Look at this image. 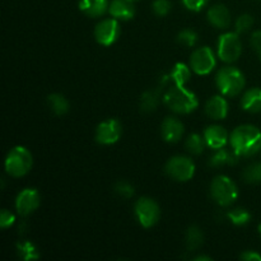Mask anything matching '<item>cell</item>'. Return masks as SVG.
Masks as SVG:
<instances>
[{"mask_svg": "<svg viewBox=\"0 0 261 261\" xmlns=\"http://www.w3.org/2000/svg\"><path fill=\"white\" fill-rule=\"evenodd\" d=\"M231 147L240 157H251L261 150V132L254 125H240L229 135Z\"/></svg>", "mask_w": 261, "mask_h": 261, "instance_id": "obj_1", "label": "cell"}, {"mask_svg": "<svg viewBox=\"0 0 261 261\" xmlns=\"http://www.w3.org/2000/svg\"><path fill=\"white\" fill-rule=\"evenodd\" d=\"M163 101L176 114H190L199 106V99L194 92L184 86H173L163 94Z\"/></svg>", "mask_w": 261, "mask_h": 261, "instance_id": "obj_2", "label": "cell"}, {"mask_svg": "<svg viewBox=\"0 0 261 261\" xmlns=\"http://www.w3.org/2000/svg\"><path fill=\"white\" fill-rule=\"evenodd\" d=\"M216 84L224 97H234L244 91L246 79L244 73L237 68L226 66L217 73Z\"/></svg>", "mask_w": 261, "mask_h": 261, "instance_id": "obj_3", "label": "cell"}, {"mask_svg": "<svg viewBox=\"0 0 261 261\" xmlns=\"http://www.w3.org/2000/svg\"><path fill=\"white\" fill-rule=\"evenodd\" d=\"M33 158L30 150L24 147H14L5 158V171L12 177H23L31 171Z\"/></svg>", "mask_w": 261, "mask_h": 261, "instance_id": "obj_4", "label": "cell"}, {"mask_svg": "<svg viewBox=\"0 0 261 261\" xmlns=\"http://www.w3.org/2000/svg\"><path fill=\"white\" fill-rule=\"evenodd\" d=\"M211 196L218 205L228 206L239 198V189L228 176H217L211 184Z\"/></svg>", "mask_w": 261, "mask_h": 261, "instance_id": "obj_5", "label": "cell"}, {"mask_svg": "<svg viewBox=\"0 0 261 261\" xmlns=\"http://www.w3.org/2000/svg\"><path fill=\"white\" fill-rule=\"evenodd\" d=\"M165 172L173 180L185 182V181L193 178L194 173H195V165L189 157L175 155L167 161L165 166Z\"/></svg>", "mask_w": 261, "mask_h": 261, "instance_id": "obj_6", "label": "cell"}, {"mask_svg": "<svg viewBox=\"0 0 261 261\" xmlns=\"http://www.w3.org/2000/svg\"><path fill=\"white\" fill-rule=\"evenodd\" d=\"M134 212L139 224L144 228H150V227L155 226L157 222L160 221V206L152 198H147V196L140 198L135 203Z\"/></svg>", "mask_w": 261, "mask_h": 261, "instance_id": "obj_7", "label": "cell"}, {"mask_svg": "<svg viewBox=\"0 0 261 261\" xmlns=\"http://www.w3.org/2000/svg\"><path fill=\"white\" fill-rule=\"evenodd\" d=\"M242 53V43L239 33L227 32L218 40V58L224 63H233Z\"/></svg>", "mask_w": 261, "mask_h": 261, "instance_id": "obj_8", "label": "cell"}, {"mask_svg": "<svg viewBox=\"0 0 261 261\" xmlns=\"http://www.w3.org/2000/svg\"><path fill=\"white\" fill-rule=\"evenodd\" d=\"M216 56H214L213 50L208 46L199 47L191 54L190 58V68L194 73L198 75H206L212 73L216 68Z\"/></svg>", "mask_w": 261, "mask_h": 261, "instance_id": "obj_9", "label": "cell"}, {"mask_svg": "<svg viewBox=\"0 0 261 261\" xmlns=\"http://www.w3.org/2000/svg\"><path fill=\"white\" fill-rule=\"evenodd\" d=\"M120 36V24L116 18H107L94 28V38L102 46H111Z\"/></svg>", "mask_w": 261, "mask_h": 261, "instance_id": "obj_10", "label": "cell"}, {"mask_svg": "<svg viewBox=\"0 0 261 261\" xmlns=\"http://www.w3.org/2000/svg\"><path fill=\"white\" fill-rule=\"evenodd\" d=\"M122 126L119 120L109 119L102 121L96 129V142L102 145H111L119 142Z\"/></svg>", "mask_w": 261, "mask_h": 261, "instance_id": "obj_11", "label": "cell"}, {"mask_svg": "<svg viewBox=\"0 0 261 261\" xmlns=\"http://www.w3.org/2000/svg\"><path fill=\"white\" fill-rule=\"evenodd\" d=\"M40 203L41 196L36 189H24L15 199V209L19 216L27 217L40 206Z\"/></svg>", "mask_w": 261, "mask_h": 261, "instance_id": "obj_12", "label": "cell"}, {"mask_svg": "<svg viewBox=\"0 0 261 261\" xmlns=\"http://www.w3.org/2000/svg\"><path fill=\"white\" fill-rule=\"evenodd\" d=\"M185 126L176 117H167L161 125V134L167 143H177L182 138Z\"/></svg>", "mask_w": 261, "mask_h": 261, "instance_id": "obj_13", "label": "cell"}, {"mask_svg": "<svg viewBox=\"0 0 261 261\" xmlns=\"http://www.w3.org/2000/svg\"><path fill=\"white\" fill-rule=\"evenodd\" d=\"M204 139H205L206 145L212 149H221L226 147L227 142L229 140L228 133L226 132L221 125H211L204 132Z\"/></svg>", "mask_w": 261, "mask_h": 261, "instance_id": "obj_14", "label": "cell"}, {"mask_svg": "<svg viewBox=\"0 0 261 261\" xmlns=\"http://www.w3.org/2000/svg\"><path fill=\"white\" fill-rule=\"evenodd\" d=\"M206 15H208L209 23L214 27L219 28V30L228 28L231 24V14H229V10L227 9L226 5L223 4L213 5L208 10Z\"/></svg>", "mask_w": 261, "mask_h": 261, "instance_id": "obj_15", "label": "cell"}, {"mask_svg": "<svg viewBox=\"0 0 261 261\" xmlns=\"http://www.w3.org/2000/svg\"><path fill=\"white\" fill-rule=\"evenodd\" d=\"M205 112L213 120L226 119L228 115V102L222 96L212 97L205 105Z\"/></svg>", "mask_w": 261, "mask_h": 261, "instance_id": "obj_16", "label": "cell"}, {"mask_svg": "<svg viewBox=\"0 0 261 261\" xmlns=\"http://www.w3.org/2000/svg\"><path fill=\"white\" fill-rule=\"evenodd\" d=\"M109 12L112 17L121 20H130L135 15V9L129 0H112Z\"/></svg>", "mask_w": 261, "mask_h": 261, "instance_id": "obj_17", "label": "cell"}, {"mask_svg": "<svg viewBox=\"0 0 261 261\" xmlns=\"http://www.w3.org/2000/svg\"><path fill=\"white\" fill-rule=\"evenodd\" d=\"M107 0H79V9L92 18L101 17L109 9Z\"/></svg>", "mask_w": 261, "mask_h": 261, "instance_id": "obj_18", "label": "cell"}, {"mask_svg": "<svg viewBox=\"0 0 261 261\" xmlns=\"http://www.w3.org/2000/svg\"><path fill=\"white\" fill-rule=\"evenodd\" d=\"M241 106L245 111L257 114L261 111V88L247 89L241 98Z\"/></svg>", "mask_w": 261, "mask_h": 261, "instance_id": "obj_19", "label": "cell"}, {"mask_svg": "<svg viewBox=\"0 0 261 261\" xmlns=\"http://www.w3.org/2000/svg\"><path fill=\"white\" fill-rule=\"evenodd\" d=\"M239 158L240 155L234 150L233 152H229V150L224 149L223 147L221 149H217V152L212 155L211 160H209V165L212 167H222V166L227 165L232 166L239 162Z\"/></svg>", "mask_w": 261, "mask_h": 261, "instance_id": "obj_20", "label": "cell"}, {"mask_svg": "<svg viewBox=\"0 0 261 261\" xmlns=\"http://www.w3.org/2000/svg\"><path fill=\"white\" fill-rule=\"evenodd\" d=\"M161 98V89L145 91L140 97V110L143 112H152L158 107Z\"/></svg>", "mask_w": 261, "mask_h": 261, "instance_id": "obj_21", "label": "cell"}, {"mask_svg": "<svg viewBox=\"0 0 261 261\" xmlns=\"http://www.w3.org/2000/svg\"><path fill=\"white\" fill-rule=\"evenodd\" d=\"M191 68L185 65L184 63H177L173 66L172 71L170 74L171 81L175 83V86H185L191 76Z\"/></svg>", "mask_w": 261, "mask_h": 261, "instance_id": "obj_22", "label": "cell"}, {"mask_svg": "<svg viewBox=\"0 0 261 261\" xmlns=\"http://www.w3.org/2000/svg\"><path fill=\"white\" fill-rule=\"evenodd\" d=\"M47 103L50 106V109L53 110V112L58 116H63L66 112L69 111V102L63 94L59 93H53L47 97Z\"/></svg>", "mask_w": 261, "mask_h": 261, "instance_id": "obj_23", "label": "cell"}, {"mask_svg": "<svg viewBox=\"0 0 261 261\" xmlns=\"http://www.w3.org/2000/svg\"><path fill=\"white\" fill-rule=\"evenodd\" d=\"M185 240L189 250H196L203 245L204 234L198 226H191L186 232Z\"/></svg>", "mask_w": 261, "mask_h": 261, "instance_id": "obj_24", "label": "cell"}, {"mask_svg": "<svg viewBox=\"0 0 261 261\" xmlns=\"http://www.w3.org/2000/svg\"><path fill=\"white\" fill-rule=\"evenodd\" d=\"M17 251L18 255H19L20 259L30 261V260H36L40 257V254H38V250L35 245L31 241H22L17 244Z\"/></svg>", "mask_w": 261, "mask_h": 261, "instance_id": "obj_25", "label": "cell"}, {"mask_svg": "<svg viewBox=\"0 0 261 261\" xmlns=\"http://www.w3.org/2000/svg\"><path fill=\"white\" fill-rule=\"evenodd\" d=\"M227 217H228V219L231 221V223L237 227L245 226V224H247L251 221V214L244 208L232 209V211H229L228 213H227Z\"/></svg>", "mask_w": 261, "mask_h": 261, "instance_id": "obj_26", "label": "cell"}, {"mask_svg": "<svg viewBox=\"0 0 261 261\" xmlns=\"http://www.w3.org/2000/svg\"><path fill=\"white\" fill-rule=\"evenodd\" d=\"M205 139L204 137H200L199 134H191L190 137L186 139L185 147L188 149V152H190L191 154L199 155L204 152V148H205Z\"/></svg>", "mask_w": 261, "mask_h": 261, "instance_id": "obj_27", "label": "cell"}, {"mask_svg": "<svg viewBox=\"0 0 261 261\" xmlns=\"http://www.w3.org/2000/svg\"><path fill=\"white\" fill-rule=\"evenodd\" d=\"M242 177L247 184H260L261 182V162L251 163L245 168Z\"/></svg>", "mask_w": 261, "mask_h": 261, "instance_id": "obj_28", "label": "cell"}, {"mask_svg": "<svg viewBox=\"0 0 261 261\" xmlns=\"http://www.w3.org/2000/svg\"><path fill=\"white\" fill-rule=\"evenodd\" d=\"M177 41L181 45L191 47V46H194L198 42V35H196V32H194L193 30H184L178 33Z\"/></svg>", "mask_w": 261, "mask_h": 261, "instance_id": "obj_29", "label": "cell"}, {"mask_svg": "<svg viewBox=\"0 0 261 261\" xmlns=\"http://www.w3.org/2000/svg\"><path fill=\"white\" fill-rule=\"evenodd\" d=\"M254 24V18L250 14H242L236 19V32L245 33Z\"/></svg>", "mask_w": 261, "mask_h": 261, "instance_id": "obj_30", "label": "cell"}, {"mask_svg": "<svg viewBox=\"0 0 261 261\" xmlns=\"http://www.w3.org/2000/svg\"><path fill=\"white\" fill-rule=\"evenodd\" d=\"M115 193L119 194L120 196L125 199H130L134 195V188L130 185L126 181H119V182L115 184Z\"/></svg>", "mask_w": 261, "mask_h": 261, "instance_id": "obj_31", "label": "cell"}, {"mask_svg": "<svg viewBox=\"0 0 261 261\" xmlns=\"http://www.w3.org/2000/svg\"><path fill=\"white\" fill-rule=\"evenodd\" d=\"M153 12L158 15V17H165L170 13L171 10V3L170 0H154L152 4Z\"/></svg>", "mask_w": 261, "mask_h": 261, "instance_id": "obj_32", "label": "cell"}, {"mask_svg": "<svg viewBox=\"0 0 261 261\" xmlns=\"http://www.w3.org/2000/svg\"><path fill=\"white\" fill-rule=\"evenodd\" d=\"M14 221H15L14 214L10 213V212L7 211V209H3L2 214H0V227H2L3 229L8 228V227H10L13 223H14Z\"/></svg>", "mask_w": 261, "mask_h": 261, "instance_id": "obj_33", "label": "cell"}, {"mask_svg": "<svg viewBox=\"0 0 261 261\" xmlns=\"http://www.w3.org/2000/svg\"><path fill=\"white\" fill-rule=\"evenodd\" d=\"M181 2L191 12H200L206 5L208 0H181Z\"/></svg>", "mask_w": 261, "mask_h": 261, "instance_id": "obj_34", "label": "cell"}, {"mask_svg": "<svg viewBox=\"0 0 261 261\" xmlns=\"http://www.w3.org/2000/svg\"><path fill=\"white\" fill-rule=\"evenodd\" d=\"M250 43H251V47L254 48L255 53L261 58V31H255L252 33Z\"/></svg>", "mask_w": 261, "mask_h": 261, "instance_id": "obj_35", "label": "cell"}, {"mask_svg": "<svg viewBox=\"0 0 261 261\" xmlns=\"http://www.w3.org/2000/svg\"><path fill=\"white\" fill-rule=\"evenodd\" d=\"M240 257L244 261H261V255L256 251H245Z\"/></svg>", "mask_w": 261, "mask_h": 261, "instance_id": "obj_36", "label": "cell"}, {"mask_svg": "<svg viewBox=\"0 0 261 261\" xmlns=\"http://www.w3.org/2000/svg\"><path fill=\"white\" fill-rule=\"evenodd\" d=\"M194 261H212L211 257L205 256V255H200V256H196L193 259Z\"/></svg>", "mask_w": 261, "mask_h": 261, "instance_id": "obj_37", "label": "cell"}, {"mask_svg": "<svg viewBox=\"0 0 261 261\" xmlns=\"http://www.w3.org/2000/svg\"><path fill=\"white\" fill-rule=\"evenodd\" d=\"M259 234H260V237H261V223L259 224Z\"/></svg>", "mask_w": 261, "mask_h": 261, "instance_id": "obj_38", "label": "cell"}, {"mask_svg": "<svg viewBox=\"0 0 261 261\" xmlns=\"http://www.w3.org/2000/svg\"><path fill=\"white\" fill-rule=\"evenodd\" d=\"M129 2H132V3H134V2H138V0H129Z\"/></svg>", "mask_w": 261, "mask_h": 261, "instance_id": "obj_39", "label": "cell"}]
</instances>
